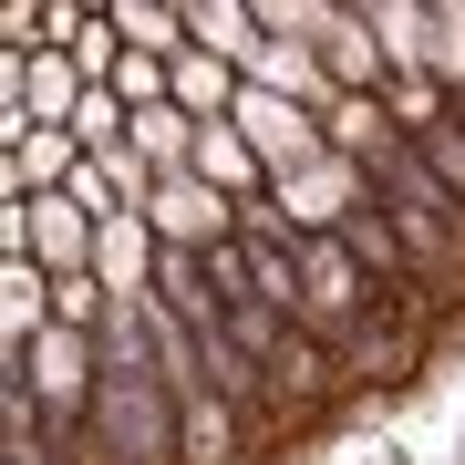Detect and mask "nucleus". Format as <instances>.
<instances>
[{"label": "nucleus", "mask_w": 465, "mask_h": 465, "mask_svg": "<svg viewBox=\"0 0 465 465\" xmlns=\"http://www.w3.org/2000/svg\"><path fill=\"white\" fill-rule=\"evenodd\" d=\"M465 351V11H11V465H311Z\"/></svg>", "instance_id": "obj_1"}]
</instances>
